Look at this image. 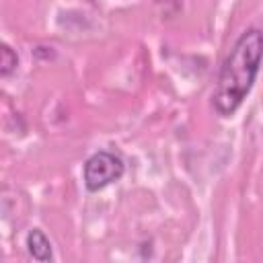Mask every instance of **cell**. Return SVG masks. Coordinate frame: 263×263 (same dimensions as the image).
Instances as JSON below:
<instances>
[{
    "instance_id": "obj_4",
    "label": "cell",
    "mask_w": 263,
    "mask_h": 263,
    "mask_svg": "<svg viewBox=\"0 0 263 263\" xmlns=\"http://www.w3.org/2000/svg\"><path fill=\"white\" fill-rule=\"evenodd\" d=\"M16 66H18V58H16V53L8 47V45H2V60H0V74L2 76H8V74H12L14 70H16Z\"/></svg>"
},
{
    "instance_id": "obj_3",
    "label": "cell",
    "mask_w": 263,
    "mask_h": 263,
    "mask_svg": "<svg viewBox=\"0 0 263 263\" xmlns=\"http://www.w3.org/2000/svg\"><path fill=\"white\" fill-rule=\"evenodd\" d=\"M27 249H29L31 257L37 259V261H49L51 259V242H49V238L39 228L29 230V234H27Z\"/></svg>"
},
{
    "instance_id": "obj_2",
    "label": "cell",
    "mask_w": 263,
    "mask_h": 263,
    "mask_svg": "<svg viewBox=\"0 0 263 263\" xmlns=\"http://www.w3.org/2000/svg\"><path fill=\"white\" fill-rule=\"evenodd\" d=\"M123 160L113 152H95L84 162V185L88 191H101L123 177Z\"/></svg>"
},
{
    "instance_id": "obj_1",
    "label": "cell",
    "mask_w": 263,
    "mask_h": 263,
    "mask_svg": "<svg viewBox=\"0 0 263 263\" xmlns=\"http://www.w3.org/2000/svg\"><path fill=\"white\" fill-rule=\"evenodd\" d=\"M261 60L263 33L259 29H249L236 39L234 47L230 49L220 68L218 86L214 90L212 103L222 117H230L242 105L259 74Z\"/></svg>"
}]
</instances>
